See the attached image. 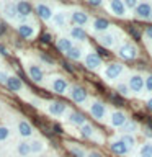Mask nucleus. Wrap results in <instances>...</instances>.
I'll use <instances>...</instances> for the list:
<instances>
[{"label":"nucleus","instance_id":"obj_1","mask_svg":"<svg viewBox=\"0 0 152 157\" xmlns=\"http://www.w3.org/2000/svg\"><path fill=\"white\" fill-rule=\"evenodd\" d=\"M46 87L49 88L51 92L57 93V95H66L69 92V87L70 83L64 75H59V74H54V75H49L48 82H46Z\"/></svg>","mask_w":152,"mask_h":157},{"label":"nucleus","instance_id":"obj_2","mask_svg":"<svg viewBox=\"0 0 152 157\" xmlns=\"http://www.w3.org/2000/svg\"><path fill=\"white\" fill-rule=\"evenodd\" d=\"M17 33L21 36L23 39H28V41H31L38 36V25L33 21V20H29V21H25V23H17Z\"/></svg>","mask_w":152,"mask_h":157},{"label":"nucleus","instance_id":"obj_3","mask_svg":"<svg viewBox=\"0 0 152 157\" xmlns=\"http://www.w3.org/2000/svg\"><path fill=\"white\" fill-rule=\"evenodd\" d=\"M25 71L28 77L36 83H44V69L39 66V62L34 61H25Z\"/></svg>","mask_w":152,"mask_h":157},{"label":"nucleus","instance_id":"obj_4","mask_svg":"<svg viewBox=\"0 0 152 157\" xmlns=\"http://www.w3.org/2000/svg\"><path fill=\"white\" fill-rule=\"evenodd\" d=\"M116 54L120 59H123V61H132V59H136L139 56V49H137L136 44H132L129 41H124L116 49Z\"/></svg>","mask_w":152,"mask_h":157},{"label":"nucleus","instance_id":"obj_5","mask_svg":"<svg viewBox=\"0 0 152 157\" xmlns=\"http://www.w3.org/2000/svg\"><path fill=\"white\" fill-rule=\"evenodd\" d=\"M88 113L92 115V118H95L97 121H105L108 118V106L100 100H92L88 105Z\"/></svg>","mask_w":152,"mask_h":157},{"label":"nucleus","instance_id":"obj_6","mask_svg":"<svg viewBox=\"0 0 152 157\" xmlns=\"http://www.w3.org/2000/svg\"><path fill=\"white\" fill-rule=\"evenodd\" d=\"M0 17L5 18L8 23L18 21L17 2H0Z\"/></svg>","mask_w":152,"mask_h":157},{"label":"nucleus","instance_id":"obj_7","mask_svg":"<svg viewBox=\"0 0 152 157\" xmlns=\"http://www.w3.org/2000/svg\"><path fill=\"white\" fill-rule=\"evenodd\" d=\"M33 10H34V13L38 15V18L43 20L44 23L51 21V18L54 15V7L51 3H48V2H36V3H33Z\"/></svg>","mask_w":152,"mask_h":157},{"label":"nucleus","instance_id":"obj_8","mask_svg":"<svg viewBox=\"0 0 152 157\" xmlns=\"http://www.w3.org/2000/svg\"><path fill=\"white\" fill-rule=\"evenodd\" d=\"M69 21H70L74 26L83 28L85 25L90 23L92 20H90V15H88L85 10H82V8H72L70 12H69Z\"/></svg>","mask_w":152,"mask_h":157},{"label":"nucleus","instance_id":"obj_9","mask_svg":"<svg viewBox=\"0 0 152 157\" xmlns=\"http://www.w3.org/2000/svg\"><path fill=\"white\" fill-rule=\"evenodd\" d=\"M120 33L118 31H113V29H110V31L103 33V34H98L97 36V41L98 44H101L103 48L106 49H113L118 46V43H120Z\"/></svg>","mask_w":152,"mask_h":157},{"label":"nucleus","instance_id":"obj_10","mask_svg":"<svg viewBox=\"0 0 152 157\" xmlns=\"http://www.w3.org/2000/svg\"><path fill=\"white\" fill-rule=\"evenodd\" d=\"M123 72H124V66H123V64L110 62L105 66V69H103V77H105L108 82H115L123 75Z\"/></svg>","mask_w":152,"mask_h":157},{"label":"nucleus","instance_id":"obj_11","mask_svg":"<svg viewBox=\"0 0 152 157\" xmlns=\"http://www.w3.org/2000/svg\"><path fill=\"white\" fill-rule=\"evenodd\" d=\"M15 129H17L18 136L21 137V139H25V141H28L29 137L34 136V126L28 120H25V118H18L17 124H15Z\"/></svg>","mask_w":152,"mask_h":157},{"label":"nucleus","instance_id":"obj_12","mask_svg":"<svg viewBox=\"0 0 152 157\" xmlns=\"http://www.w3.org/2000/svg\"><path fill=\"white\" fill-rule=\"evenodd\" d=\"M67 97L74 103L82 105V103H87V100H88V92L80 85H70L69 87V92H67Z\"/></svg>","mask_w":152,"mask_h":157},{"label":"nucleus","instance_id":"obj_13","mask_svg":"<svg viewBox=\"0 0 152 157\" xmlns=\"http://www.w3.org/2000/svg\"><path fill=\"white\" fill-rule=\"evenodd\" d=\"M46 111H48V115H51L54 118H61V116L67 115L69 108H67L66 103H62V101L51 100V101H48V105H46Z\"/></svg>","mask_w":152,"mask_h":157},{"label":"nucleus","instance_id":"obj_14","mask_svg":"<svg viewBox=\"0 0 152 157\" xmlns=\"http://www.w3.org/2000/svg\"><path fill=\"white\" fill-rule=\"evenodd\" d=\"M144 82H146L144 75H141V74H131L129 78H127V87H129L131 93L141 95L142 90H144Z\"/></svg>","mask_w":152,"mask_h":157},{"label":"nucleus","instance_id":"obj_15","mask_svg":"<svg viewBox=\"0 0 152 157\" xmlns=\"http://www.w3.org/2000/svg\"><path fill=\"white\" fill-rule=\"evenodd\" d=\"M127 121H129V118H127V115L121 110H113V111H110V115H108V124L113 126V128H120L121 129Z\"/></svg>","mask_w":152,"mask_h":157},{"label":"nucleus","instance_id":"obj_16","mask_svg":"<svg viewBox=\"0 0 152 157\" xmlns=\"http://www.w3.org/2000/svg\"><path fill=\"white\" fill-rule=\"evenodd\" d=\"M17 10H18V23H25V21H29V20H31L33 3L20 0V2H17Z\"/></svg>","mask_w":152,"mask_h":157},{"label":"nucleus","instance_id":"obj_17","mask_svg":"<svg viewBox=\"0 0 152 157\" xmlns=\"http://www.w3.org/2000/svg\"><path fill=\"white\" fill-rule=\"evenodd\" d=\"M83 66H85L88 71H100L101 69V66H103V61H101V57L98 56L97 52H93V51H90V52H87L85 54V57H83Z\"/></svg>","mask_w":152,"mask_h":157},{"label":"nucleus","instance_id":"obj_18","mask_svg":"<svg viewBox=\"0 0 152 157\" xmlns=\"http://www.w3.org/2000/svg\"><path fill=\"white\" fill-rule=\"evenodd\" d=\"M67 23H69V12H66V10H57V12H54L51 21H49V25L56 29L66 28Z\"/></svg>","mask_w":152,"mask_h":157},{"label":"nucleus","instance_id":"obj_19","mask_svg":"<svg viewBox=\"0 0 152 157\" xmlns=\"http://www.w3.org/2000/svg\"><path fill=\"white\" fill-rule=\"evenodd\" d=\"M5 87H7L10 92H13V93H25V92H28V88L23 83V80L18 75H13V74H10V77H8L7 83H5Z\"/></svg>","mask_w":152,"mask_h":157},{"label":"nucleus","instance_id":"obj_20","mask_svg":"<svg viewBox=\"0 0 152 157\" xmlns=\"http://www.w3.org/2000/svg\"><path fill=\"white\" fill-rule=\"evenodd\" d=\"M90 28H92V31L98 36V34H103V33L110 31V29L113 28V25L108 21L106 18H93L90 21Z\"/></svg>","mask_w":152,"mask_h":157},{"label":"nucleus","instance_id":"obj_21","mask_svg":"<svg viewBox=\"0 0 152 157\" xmlns=\"http://www.w3.org/2000/svg\"><path fill=\"white\" fill-rule=\"evenodd\" d=\"M132 13L139 20H152V3L150 2H139Z\"/></svg>","mask_w":152,"mask_h":157},{"label":"nucleus","instance_id":"obj_22","mask_svg":"<svg viewBox=\"0 0 152 157\" xmlns=\"http://www.w3.org/2000/svg\"><path fill=\"white\" fill-rule=\"evenodd\" d=\"M105 8L108 10V13L115 15V17H120V18L126 17V12H127L121 0H110V2L105 3Z\"/></svg>","mask_w":152,"mask_h":157},{"label":"nucleus","instance_id":"obj_23","mask_svg":"<svg viewBox=\"0 0 152 157\" xmlns=\"http://www.w3.org/2000/svg\"><path fill=\"white\" fill-rule=\"evenodd\" d=\"M66 121L69 123L70 126H77V128H80V126H83L87 123V118H85V115L83 113H80V111H67V115H66Z\"/></svg>","mask_w":152,"mask_h":157},{"label":"nucleus","instance_id":"obj_24","mask_svg":"<svg viewBox=\"0 0 152 157\" xmlns=\"http://www.w3.org/2000/svg\"><path fill=\"white\" fill-rule=\"evenodd\" d=\"M110 149H111V152H115L116 155H129L131 154V149L120 139V137L110 141Z\"/></svg>","mask_w":152,"mask_h":157},{"label":"nucleus","instance_id":"obj_25","mask_svg":"<svg viewBox=\"0 0 152 157\" xmlns=\"http://www.w3.org/2000/svg\"><path fill=\"white\" fill-rule=\"evenodd\" d=\"M29 146H31V155H43V152L46 151V141L43 139V137H33V139H29Z\"/></svg>","mask_w":152,"mask_h":157},{"label":"nucleus","instance_id":"obj_26","mask_svg":"<svg viewBox=\"0 0 152 157\" xmlns=\"http://www.w3.org/2000/svg\"><path fill=\"white\" fill-rule=\"evenodd\" d=\"M74 46H75V44H74V41L69 36H59L56 39V48H57V51L62 52V54H67Z\"/></svg>","mask_w":152,"mask_h":157},{"label":"nucleus","instance_id":"obj_27","mask_svg":"<svg viewBox=\"0 0 152 157\" xmlns=\"http://www.w3.org/2000/svg\"><path fill=\"white\" fill-rule=\"evenodd\" d=\"M69 38H70L72 41L85 43L87 41V31L80 26H70L69 28Z\"/></svg>","mask_w":152,"mask_h":157},{"label":"nucleus","instance_id":"obj_28","mask_svg":"<svg viewBox=\"0 0 152 157\" xmlns=\"http://www.w3.org/2000/svg\"><path fill=\"white\" fill-rule=\"evenodd\" d=\"M15 152H17L18 157H31V146H29V141H18L17 147H15Z\"/></svg>","mask_w":152,"mask_h":157},{"label":"nucleus","instance_id":"obj_29","mask_svg":"<svg viewBox=\"0 0 152 157\" xmlns=\"http://www.w3.org/2000/svg\"><path fill=\"white\" fill-rule=\"evenodd\" d=\"M78 134H80L83 139H97V131L90 123H85L83 126L78 128Z\"/></svg>","mask_w":152,"mask_h":157},{"label":"nucleus","instance_id":"obj_30","mask_svg":"<svg viewBox=\"0 0 152 157\" xmlns=\"http://www.w3.org/2000/svg\"><path fill=\"white\" fill-rule=\"evenodd\" d=\"M66 56L70 59V61H83V57H85V49H83L80 44H75Z\"/></svg>","mask_w":152,"mask_h":157},{"label":"nucleus","instance_id":"obj_31","mask_svg":"<svg viewBox=\"0 0 152 157\" xmlns=\"http://www.w3.org/2000/svg\"><path fill=\"white\" fill-rule=\"evenodd\" d=\"M66 147L74 157H85L87 155V151L82 146H78L77 142H66Z\"/></svg>","mask_w":152,"mask_h":157},{"label":"nucleus","instance_id":"obj_32","mask_svg":"<svg viewBox=\"0 0 152 157\" xmlns=\"http://www.w3.org/2000/svg\"><path fill=\"white\" fill-rule=\"evenodd\" d=\"M120 131H121V134H132V136H134L136 132L139 131V124H137V121H132V120H129V121H127L124 126L121 128Z\"/></svg>","mask_w":152,"mask_h":157},{"label":"nucleus","instance_id":"obj_33","mask_svg":"<svg viewBox=\"0 0 152 157\" xmlns=\"http://www.w3.org/2000/svg\"><path fill=\"white\" fill-rule=\"evenodd\" d=\"M12 134H13V129L8 124H0V144L8 142L12 139Z\"/></svg>","mask_w":152,"mask_h":157},{"label":"nucleus","instance_id":"obj_34","mask_svg":"<svg viewBox=\"0 0 152 157\" xmlns=\"http://www.w3.org/2000/svg\"><path fill=\"white\" fill-rule=\"evenodd\" d=\"M38 59H39V66H46V67H54L56 66V61H54L52 57H49L48 54H44V52H39L38 54Z\"/></svg>","mask_w":152,"mask_h":157},{"label":"nucleus","instance_id":"obj_35","mask_svg":"<svg viewBox=\"0 0 152 157\" xmlns=\"http://www.w3.org/2000/svg\"><path fill=\"white\" fill-rule=\"evenodd\" d=\"M139 157H152V142L147 141L139 147Z\"/></svg>","mask_w":152,"mask_h":157},{"label":"nucleus","instance_id":"obj_36","mask_svg":"<svg viewBox=\"0 0 152 157\" xmlns=\"http://www.w3.org/2000/svg\"><path fill=\"white\" fill-rule=\"evenodd\" d=\"M120 139L124 142V144L129 147V149L136 147V144H137V142H136V137L132 136V134H121V136H120Z\"/></svg>","mask_w":152,"mask_h":157},{"label":"nucleus","instance_id":"obj_37","mask_svg":"<svg viewBox=\"0 0 152 157\" xmlns=\"http://www.w3.org/2000/svg\"><path fill=\"white\" fill-rule=\"evenodd\" d=\"M116 92L120 93V95H123V97H129V95H131L129 87H127V83H124V82L116 83Z\"/></svg>","mask_w":152,"mask_h":157},{"label":"nucleus","instance_id":"obj_38","mask_svg":"<svg viewBox=\"0 0 152 157\" xmlns=\"http://www.w3.org/2000/svg\"><path fill=\"white\" fill-rule=\"evenodd\" d=\"M8 77H10V72L7 71V69L0 67V85H5L7 80H8Z\"/></svg>","mask_w":152,"mask_h":157},{"label":"nucleus","instance_id":"obj_39","mask_svg":"<svg viewBox=\"0 0 152 157\" xmlns=\"http://www.w3.org/2000/svg\"><path fill=\"white\" fill-rule=\"evenodd\" d=\"M123 3H124L126 10H132V12H134V8L137 7V3H139V2H137V0H124Z\"/></svg>","mask_w":152,"mask_h":157},{"label":"nucleus","instance_id":"obj_40","mask_svg":"<svg viewBox=\"0 0 152 157\" xmlns=\"http://www.w3.org/2000/svg\"><path fill=\"white\" fill-rule=\"evenodd\" d=\"M144 90L150 92L152 93V74H149V75L146 77V82H144Z\"/></svg>","mask_w":152,"mask_h":157},{"label":"nucleus","instance_id":"obj_41","mask_svg":"<svg viewBox=\"0 0 152 157\" xmlns=\"http://www.w3.org/2000/svg\"><path fill=\"white\" fill-rule=\"evenodd\" d=\"M28 101L31 103L33 106H36V108H38V106H43V105H41L43 100H41V98H38V97H31V98H28Z\"/></svg>","mask_w":152,"mask_h":157},{"label":"nucleus","instance_id":"obj_42","mask_svg":"<svg viewBox=\"0 0 152 157\" xmlns=\"http://www.w3.org/2000/svg\"><path fill=\"white\" fill-rule=\"evenodd\" d=\"M144 36H146V39H149V41H152V26H147V28H146Z\"/></svg>","mask_w":152,"mask_h":157},{"label":"nucleus","instance_id":"obj_43","mask_svg":"<svg viewBox=\"0 0 152 157\" xmlns=\"http://www.w3.org/2000/svg\"><path fill=\"white\" fill-rule=\"evenodd\" d=\"M85 157H101V154H100V152H97V151H90V152H87Z\"/></svg>","mask_w":152,"mask_h":157},{"label":"nucleus","instance_id":"obj_44","mask_svg":"<svg viewBox=\"0 0 152 157\" xmlns=\"http://www.w3.org/2000/svg\"><path fill=\"white\" fill-rule=\"evenodd\" d=\"M88 5H92V7H100V5H103V3L100 2V0H90Z\"/></svg>","mask_w":152,"mask_h":157},{"label":"nucleus","instance_id":"obj_45","mask_svg":"<svg viewBox=\"0 0 152 157\" xmlns=\"http://www.w3.org/2000/svg\"><path fill=\"white\" fill-rule=\"evenodd\" d=\"M0 54H2L3 57H5V56H8V51L5 49V46H2V44H0Z\"/></svg>","mask_w":152,"mask_h":157},{"label":"nucleus","instance_id":"obj_46","mask_svg":"<svg viewBox=\"0 0 152 157\" xmlns=\"http://www.w3.org/2000/svg\"><path fill=\"white\" fill-rule=\"evenodd\" d=\"M144 134L147 137H152V129H144Z\"/></svg>","mask_w":152,"mask_h":157},{"label":"nucleus","instance_id":"obj_47","mask_svg":"<svg viewBox=\"0 0 152 157\" xmlns=\"http://www.w3.org/2000/svg\"><path fill=\"white\" fill-rule=\"evenodd\" d=\"M147 108H149V110L152 111V97L149 98V100H147Z\"/></svg>","mask_w":152,"mask_h":157},{"label":"nucleus","instance_id":"obj_48","mask_svg":"<svg viewBox=\"0 0 152 157\" xmlns=\"http://www.w3.org/2000/svg\"><path fill=\"white\" fill-rule=\"evenodd\" d=\"M49 39H51V36H49V34H44V36H43V41H44V43H49Z\"/></svg>","mask_w":152,"mask_h":157},{"label":"nucleus","instance_id":"obj_49","mask_svg":"<svg viewBox=\"0 0 152 157\" xmlns=\"http://www.w3.org/2000/svg\"><path fill=\"white\" fill-rule=\"evenodd\" d=\"M5 33V26H3V23H0V36Z\"/></svg>","mask_w":152,"mask_h":157},{"label":"nucleus","instance_id":"obj_50","mask_svg":"<svg viewBox=\"0 0 152 157\" xmlns=\"http://www.w3.org/2000/svg\"><path fill=\"white\" fill-rule=\"evenodd\" d=\"M149 128H150V129H152V121L149 120Z\"/></svg>","mask_w":152,"mask_h":157},{"label":"nucleus","instance_id":"obj_51","mask_svg":"<svg viewBox=\"0 0 152 157\" xmlns=\"http://www.w3.org/2000/svg\"><path fill=\"white\" fill-rule=\"evenodd\" d=\"M38 157H46V155H44V154H43V155H38Z\"/></svg>","mask_w":152,"mask_h":157},{"label":"nucleus","instance_id":"obj_52","mask_svg":"<svg viewBox=\"0 0 152 157\" xmlns=\"http://www.w3.org/2000/svg\"><path fill=\"white\" fill-rule=\"evenodd\" d=\"M0 110H2V103H0Z\"/></svg>","mask_w":152,"mask_h":157},{"label":"nucleus","instance_id":"obj_53","mask_svg":"<svg viewBox=\"0 0 152 157\" xmlns=\"http://www.w3.org/2000/svg\"><path fill=\"white\" fill-rule=\"evenodd\" d=\"M0 157H2V152H0Z\"/></svg>","mask_w":152,"mask_h":157},{"label":"nucleus","instance_id":"obj_54","mask_svg":"<svg viewBox=\"0 0 152 157\" xmlns=\"http://www.w3.org/2000/svg\"><path fill=\"white\" fill-rule=\"evenodd\" d=\"M150 48H152V46H150Z\"/></svg>","mask_w":152,"mask_h":157}]
</instances>
